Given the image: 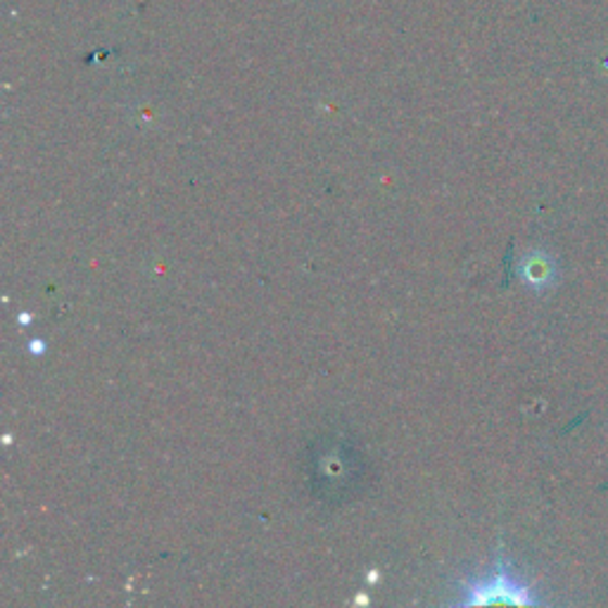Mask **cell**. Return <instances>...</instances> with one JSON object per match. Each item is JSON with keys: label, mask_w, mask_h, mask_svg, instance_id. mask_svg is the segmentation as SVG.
Segmentation results:
<instances>
[{"label": "cell", "mask_w": 608, "mask_h": 608, "mask_svg": "<svg viewBox=\"0 0 608 608\" xmlns=\"http://www.w3.org/2000/svg\"><path fill=\"white\" fill-rule=\"evenodd\" d=\"M464 597L456 599L459 606H540L542 599L528 582L516 573L514 566L499 554L490 573L466 580L461 585Z\"/></svg>", "instance_id": "cell-1"}, {"label": "cell", "mask_w": 608, "mask_h": 608, "mask_svg": "<svg viewBox=\"0 0 608 608\" xmlns=\"http://www.w3.org/2000/svg\"><path fill=\"white\" fill-rule=\"evenodd\" d=\"M518 274H521L528 288L542 293V290L554 288L556 278H559V266L547 250H532L518 264Z\"/></svg>", "instance_id": "cell-2"}]
</instances>
